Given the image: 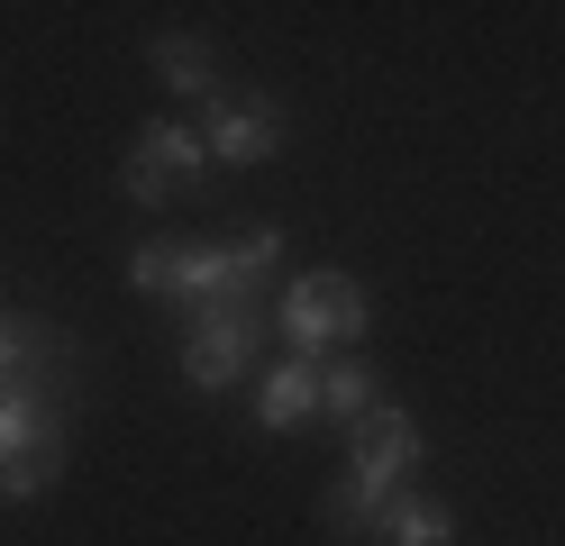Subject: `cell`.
I'll use <instances>...</instances> for the list:
<instances>
[{
    "mask_svg": "<svg viewBox=\"0 0 565 546\" xmlns=\"http://www.w3.org/2000/svg\"><path fill=\"white\" fill-rule=\"evenodd\" d=\"M419 464V419L393 410V400H374V410L347 428V473L329 483V520L347 528H374L383 520V501L402 492V473Z\"/></svg>",
    "mask_w": 565,
    "mask_h": 546,
    "instance_id": "1",
    "label": "cell"
},
{
    "mask_svg": "<svg viewBox=\"0 0 565 546\" xmlns=\"http://www.w3.org/2000/svg\"><path fill=\"white\" fill-rule=\"evenodd\" d=\"M282 346H292V355H310V346H329V338H347V346H356L365 338V282L356 274H301V282H282Z\"/></svg>",
    "mask_w": 565,
    "mask_h": 546,
    "instance_id": "2",
    "label": "cell"
},
{
    "mask_svg": "<svg viewBox=\"0 0 565 546\" xmlns=\"http://www.w3.org/2000/svg\"><path fill=\"white\" fill-rule=\"evenodd\" d=\"M201 164H210V137H201V128L147 119V128H137V146H128V173H119V182H128L137 210H156V201H173V192H192Z\"/></svg>",
    "mask_w": 565,
    "mask_h": 546,
    "instance_id": "3",
    "label": "cell"
},
{
    "mask_svg": "<svg viewBox=\"0 0 565 546\" xmlns=\"http://www.w3.org/2000/svg\"><path fill=\"white\" fill-rule=\"evenodd\" d=\"M128 291H164L192 310H228V246H137Z\"/></svg>",
    "mask_w": 565,
    "mask_h": 546,
    "instance_id": "4",
    "label": "cell"
},
{
    "mask_svg": "<svg viewBox=\"0 0 565 546\" xmlns=\"http://www.w3.org/2000/svg\"><path fill=\"white\" fill-rule=\"evenodd\" d=\"M256 338H265V310H201V328L183 338V374H192V392H228L237 374H246V355H256Z\"/></svg>",
    "mask_w": 565,
    "mask_h": 546,
    "instance_id": "5",
    "label": "cell"
},
{
    "mask_svg": "<svg viewBox=\"0 0 565 546\" xmlns=\"http://www.w3.org/2000/svg\"><path fill=\"white\" fill-rule=\"evenodd\" d=\"M46 447H64V400L46 383H10L0 392V473L46 456Z\"/></svg>",
    "mask_w": 565,
    "mask_h": 546,
    "instance_id": "6",
    "label": "cell"
},
{
    "mask_svg": "<svg viewBox=\"0 0 565 546\" xmlns=\"http://www.w3.org/2000/svg\"><path fill=\"white\" fill-rule=\"evenodd\" d=\"M282 146V109L265 100H220L210 109V164H265Z\"/></svg>",
    "mask_w": 565,
    "mask_h": 546,
    "instance_id": "7",
    "label": "cell"
},
{
    "mask_svg": "<svg viewBox=\"0 0 565 546\" xmlns=\"http://www.w3.org/2000/svg\"><path fill=\"white\" fill-rule=\"evenodd\" d=\"M310 410H320V364H310V355H282L274 374L256 383V419H265V428H301Z\"/></svg>",
    "mask_w": 565,
    "mask_h": 546,
    "instance_id": "8",
    "label": "cell"
},
{
    "mask_svg": "<svg viewBox=\"0 0 565 546\" xmlns=\"http://www.w3.org/2000/svg\"><path fill=\"white\" fill-rule=\"evenodd\" d=\"M383 546H456V510L447 501H419V492H393L383 501V520H374Z\"/></svg>",
    "mask_w": 565,
    "mask_h": 546,
    "instance_id": "9",
    "label": "cell"
},
{
    "mask_svg": "<svg viewBox=\"0 0 565 546\" xmlns=\"http://www.w3.org/2000/svg\"><path fill=\"white\" fill-rule=\"evenodd\" d=\"M46 364H55V338L38 319L0 310V392H10V383H46Z\"/></svg>",
    "mask_w": 565,
    "mask_h": 546,
    "instance_id": "10",
    "label": "cell"
},
{
    "mask_svg": "<svg viewBox=\"0 0 565 546\" xmlns=\"http://www.w3.org/2000/svg\"><path fill=\"white\" fill-rule=\"evenodd\" d=\"M274 255H282V228H246V237L228 246V301H237V310H265Z\"/></svg>",
    "mask_w": 565,
    "mask_h": 546,
    "instance_id": "11",
    "label": "cell"
},
{
    "mask_svg": "<svg viewBox=\"0 0 565 546\" xmlns=\"http://www.w3.org/2000/svg\"><path fill=\"white\" fill-rule=\"evenodd\" d=\"M156 73H164V83L183 92V100H210V109L228 100V92H220V64H210L192 36H156Z\"/></svg>",
    "mask_w": 565,
    "mask_h": 546,
    "instance_id": "12",
    "label": "cell"
},
{
    "mask_svg": "<svg viewBox=\"0 0 565 546\" xmlns=\"http://www.w3.org/2000/svg\"><path fill=\"white\" fill-rule=\"evenodd\" d=\"M320 410H329V419H347V428L374 410V374H365L356 355H347V364H320Z\"/></svg>",
    "mask_w": 565,
    "mask_h": 546,
    "instance_id": "13",
    "label": "cell"
},
{
    "mask_svg": "<svg viewBox=\"0 0 565 546\" xmlns=\"http://www.w3.org/2000/svg\"><path fill=\"white\" fill-rule=\"evenodd\" d=\"M55 473H64V447H46V456H28V464H10V473H0V501H38V492L55 483Z\"/></svg>",
    "mask_w": 565,
    "mask_h": 546,
    "instance_id": "14",
    "label": "cell"
}]
</instances>
